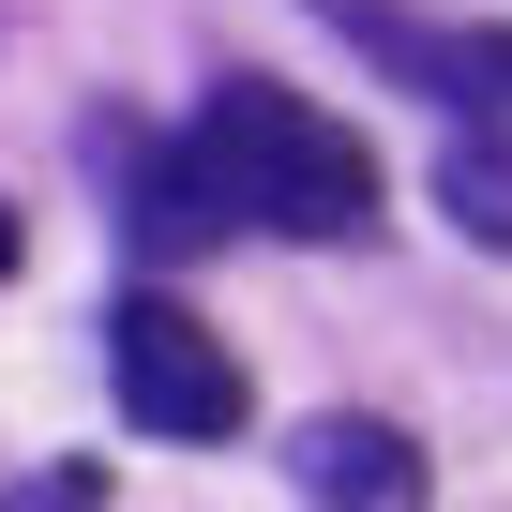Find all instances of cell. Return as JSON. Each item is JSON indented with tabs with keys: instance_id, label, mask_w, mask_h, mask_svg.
Here are the masks:
<instances>
[{
	"instance_id": "3957f363",
	"label": "cell",
	"mask_w": 512,
	"mask_h": 512,
	"mask_svg": "<svg viewBox=\"0 0 512 512\" xmlns=\"http://www.w3.org/2000/svg\"><path fill=\"white\" fill-rule=\"evenodd\" d=\"M302 497H317V512H422V497H437V467H422V437H407V422L332 407V422H302Z\"/></svg>"
},
{
	"instance_id": "52a82bcc",
	"label": "cell",
	"mask_w": 512,
	"mask_h": 512,
	"mask_svg": "<svg viewBox=\"0 0 512 512\" xmlns=\"http://www.w3.org/2000/svg\"><path fill=\"white\" fill-rule=\"evenodd\" d=\"M0 272H16V211H0Z\"/></svg>"
},
{
	"instance_id": "5b68a950",
	"label": "cell",
	"mask_w": 512,
	"mask_h": 512,
	"mask_svg": "<svg viewBox=\"0 0 512 512\" xmlns=\"http://www.w3.org/2000/svg\"><path fill=\"white\" fill-rule=\"evenodd\" d=\"M437 211H452L482 256H512V136H452V166H437Z\"/></svg>"
},
{
	"instance_id": "7a4b0ae2",
	"label": "cell",
	"mask_w": 512,
	"mask_h": 512,
	"mask_svg": "<svg viewBox=\"0 0 512 512\" xmlns=\"http://www.w3.org/2000/svg\"><path fill=\"white\" fill-rule=\"evenodd\" d=\"M106 377H121V422H136V437H181V452L241 437V362H226V332H211L196 302H166V287H121Z\"/></svg>"
},
{
	"instance_id": "6da1fadb",
	"label": "cell",
	"mask_w": 512,
	"mask_h": 512,
	"mask_svg": "<svg viewBox=\"0 0 512 512\" xmlns=\"http://www.w3.org/2000/svg\"><path fill=\"white\" fill-rule=\"evenodd\" d=\"M196 166H211L226 226H287V241H362L377 226V151L272 76H226L196 106Z\"/></svg>"
},
{
	"instance_id": "277c9868",
	"label": "cell",
	"mask_w": 512,
	"mask_h": 512,
	"mask_svg": "<svg viewBox=\"0 0 512 512\" xmlns=\"http://www.w3.org/2000/svg\"><path fill=\"white\" fill-rule=\"evenodd\" d=\"M121 241H136V256H211V241H226V196H211L196 136H151V151H136V181H121Z\"/></svg>"
},
{
	"instance_id": "8992f818",
	"label": "cell",
	"mask_w": 512,
	"mask_h": 512,
	"mask_svg": "<svg viewBox=\"0 0 512 512\" xmlns=\"http://www.w3.org/2000/svg\"><path fill=\"white\" fill-rule=\"evenodd\" d=\"M0 512H106V482H91V467H46V482H16V497H0Z\"/></svg>"
}]
</instances>
